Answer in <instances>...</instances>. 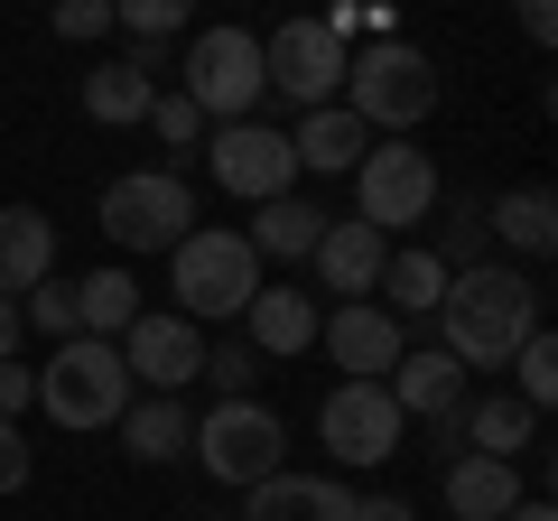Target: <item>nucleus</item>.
Listing matches in <instances>:
<instances>
[{
  "mask_svg": "<svg viewBox=\"0 0 558 521\" xmlns=\"http://www.w3.org/2000/svg\"><path fill=\"white\" fill-rule=\"evenodd\" d=\"M531 326H539V280L512 270V260H475V270H457L447 299H438V344L465 373H502Z\"/></svg>",
  "mask_w": 558,
  "mask_h": 521,
  "instance_id": "nucleus-1",
  "label": "nucleus"
},
{
  "mask_svg": "<svg viewBox=\"0 0 558 521\" xmlns=\"http://www.w3.org/2000/svg\"><path fill=\"white\" fill-rule=\"evenodd\" d=\"M344 112L363 121V131H391V141H410L418 121L438 112V65H428V47L410 38H373L344 57Z\"/></svg>",
  "mask_w": 558,
  "mask_h": 521,
  "instance_id": "nucleus-2",
  "label": "nucleus"
},
{
  "mask_svg": "<svg viewBox=\"0 0 558 521\" xmlns=\"http://www.w3.org/2000/svg\"><path fill=\"white\" fill-rule=\"evenodd\" d=\"M38 410L57 428H75V438L112 428L131 410V363H121V344L112 336H65L47 354V373H38Z\"/></svg>",
  "mask_w": 558,
  "mask_h": 521,
  "instance_id": "nucleus-3",
  "label": "nucleus"
},
{
  "mask_svg": "<svg viewBox=\"0 0 558 521\" xmlns=\"http://www.w3.org/2000/svg\"><path fill=\"white\" fill-rule=\"evenodd\" d=\"M260 289V252L233 233V223H196V233L168 252V299H178V317L215 326V317H242Z\"/></svg>",
  "mask_w": 558,
  "mask_h": 521,
  "instance_id": "nucleus-4",
  "label": "nucleus"
},
{
  "mask_svg": "<svg viewBox=\"0 0 558 521\" xmlns=\"http://www.w3.org/2000/svg\"><path fill=\"white\" fill-rule=\"evenodd\" d=\"M94 223L121 242V252H178V242L196 233V186H186L178 168H131V178L102 186Z\"/></svg>",
  "mask_w": 558,
  "mask_h": 521,
  "instance_id": "nucleus-5",
  "label": "nucleus"
},
{
  "mask_svg": "<svg viewBox=\"0 0 558 521\" xmlns=\"http://www.w3.org/2000/svg\"><path fill=\"white\" fill-rule=\"evenodd\" d=\"M178 94L196 102L205 121H260V102H270V75H260V38H252V28H205V38H186Z\"/></svg>",
  "mask_w": 558,
  "mask_h": 521,
  "instance_id": "nucleus-6",
  "label": "nucleus"
},
{
  "mask_svg": "<svg viewBox=\"0 0 558 521\" xmlns=\"http://www.w3.org/2000/svg\"><path fill=\"white\" fill-rule=\"evenodd\" d=\"M438 159L418 141H373L354 159V215L373 223V233H410V223H428V205H438Z\"/></svg>",
  "mask_w": 558,
  "mask_h": 521,
  "instance_id": "nucleus-7",
  "label": "nucleus"
},
{
  "mask_svg": "<svg viewBox=\"0 0 558 521\" xmlns=\"http://www.w3.org/2000/svg\"><path fill=\"white\" fill-rule=\"evenodd\" d=\"M186 457H205V475L242 494V484L279 475V457H289V428H279L270 401H215V410L196 420V438H186Z\"/></svg>",
  "mask_w": 558,
  "mask_h": 521,
  "instance_id": "nucleus-8",
  "label": "nucleus"
},
{
  "mask_svg": "<svg viewBox=\"0 0 558 521\" xmlns=\"http://www.w3.org/2000/svg\"><path fill=\"white\" fill-rule=\"evenodd\" d=\"M205 178L242 205H270L299 186V149L279 121H215V141H205Z\"/></svg>",
  "mask_w": 558,
  "mask_h": 521,
  "instance_id": "nucleus-9",
  "label": "nucleus"
},
{
  "mask_svg": "<svg viewBox=\"0 0 558 521\" xmlns=\"http://www.w3.org/2000/svg\"><path fill=\"white\" fill-rule=\"evenodd\" d=\"M344 57H354V47L326 20H279L270 38H260V75H270L279 102H299V112H317V102L344 94Z\"/></svg>",
  "mask_w": 558,
  "mask_h": 521,
  "instance_id": "nucleus-10",
  "label": "nucleus"
},
{
  "mask_svg": "<svg viewBox=\"0 0 558 521\" xmlns=\"http://www.w3.org/2000/svg\"><path fill=\"white\" fill-rule=\"evenodd\" d=\"M400 410H391V391H381V381H336V391H326L317 401V447L336 465H391L400 457Z\"/></svg>",
  "mask_w": 558,
  "mask_h": 521,
  "instance_id": "nucleus-11",
  "label": "nucleus"
},
{
  "mask_svg": "<svg viewBox=\"0 0 558 521\" xmlns=\"http://www.w3.org/2000/svg\"><path fill=\"white\" fill-rule=\"evenodd\" d=\"M112 344H121V363H131V381H149V391H186V381L205 373V326L178 317V307H140Z\"/></svg>",
  "mask_w": 558,
  "mask_h": 521,
  "instance_id": "nucleus-12",
  "label": "nucleus"
},
{
  "mask_svg": "<svg viewBox=\"0 0 558 521\" xmlns=\"http://www.w3.org/2000/svg\"><path fill=\"white\" fill-rule=\"evenodd\" d=\"M317 344L336 354L344 381H381V373L400 363V344H410V336H400V317H391L381 299H336V307L317 317Z\"/></svg>",
  "mask_w": 558,
  "mask_h": 521,
  "instance_id": "nucleus-13",
  "label": "nucleus"
},
{
  "mask_svg": "<svg viewBox=\"0 0 558 521\" xmlns=\"http://www.w3.org/2000/svg\"><path fill=\"white\" fill-rule=\"evenodd\" d=\"M381 260H391V233H373L363 215H326V233H317V252H307V270H317V289L326 299H373L381 289Z\"/></svg>",
  "mask_w": 558,
  "mask_h": 521,
  "instance_id": "nucleus-14",
  "label": "nucleus"
},
{
  "mask_svg": "<svg viewBox=\"0 0 558 521\" xmlns=\"http://www.w3.org/2000/svg\"><path fill=\"white\" fill-rule=\"evenodd\" d=\"M381 391H391L400 420H447V410L475 391V373H465L447 344H400V363L381 373Z\"/></svg>",
  "mask_w": 558,
  "mask_h": 521,
  "instance_id": "nucleus-15",
  "label": "nucleus"
},
{
  "mask_svg": "<svg viewBox=\"0 0 558 521\" xmlns=\"http://www.w3.org/2000/svg\"><path fill=\"white\" fill-rule=\"evenodd\" d=\"M317 289H289V280H260L252 289V307H242V344H252L260 363H289V354H307V344H317Z\"/></svg>",
  "mask_w": 558,
  "mask_h": 521,
  "instance_id": "nucleus-16",
  "label": "nucleus"
},
{
  "mask_svg": "<svg viewBox=\"0 0 558 521\" xmlns=\"http://www.w3.org/2000/svg\"><path fill=\"white\" fill-rule=\"evenodd\" d=\"M457 428H465V457H502V465H521L539 447V410L521 391H465Z\"/></svg>",
  "mask_w": 558,
  "mask_h": 521,
  "instance_id": "nucleus-17",
  "label": "nucleus"
},
{
  "mask_svg": "<svg viewBox=\"0 0 558 521\" xmlns=\"http://www.w3.org/2000/svg\"><path fill=\"white\" fill-rule=\"evenodd\" d=\"M242 521H354V494H344L336 475H260L242 484Z\"/></svg>",
  "mask_w": 558,
  "mask_h": 521,
  "instance_id": "nucleus-18",
  "label": "nucleus"
},
{
  "mask_svg": "<svg viewBox=\"0 0 558 521\" xmlns=\"http://www.w3.org/2000/svg\"><path fill=\"white\" fill-rule=\"evenodd\" d=\"M121 447H131V465H178L186 438H196V410H186V391H149V401L121 410Z\"/></svg>",
  "mask_w": 558,
  "mask_h": 521,
  "instance_id": "nucleus-19",
  "label": "nucleus"
},
{
  "mask_svg": "<svg viewBox=\"0 0 558 521\" xmlns=\"http://www.w3.org/2000/svg\"><path fill=\"white\" fill-rule=\"evenodd\" d=\"M484 242H502L512 260H549L558 252V196L549 186H512L484 205Z\"/></svg>",
  "mask_w": 558,
  "mask_h": 521,
  "instance_id": "nucleus-20",
  "label": "nucleus"
},
{
  "mask_svg": "<svg viewBox=\"0 0 558 521\" xmlns=\"http://www.w3.org/2000/svg\"><path fill=\"white\" fill-rule=\"evenodd\" d=\"M57 270V215L38 205H0V299H20Z\"/></svg>",
  "mask_w": 558,
  "mask_h": 521,
  "instance_id": "nucleus-21",
  "label": "nucleus"
},
{
  "mask_svg": "<svg viewBox=\"0 0 558 521\" xmlns=\"http://www.w3.org/2000/svg\"><path fill=\"white\" fill-rule=\"evenodd\" d=\"M289 149H299V168H317V178H354V159L373 149V131H363L344 102H317V112H299Z\"/></svg>",
  "mask_w": 558,
  "mask_h": 521,
  "instance_id": "nucleus-22",
  "label": "nucleus"
},
{
  "mask_svg": "<svg viewBox=\"0 0 558 521\" xmlns=\"http://www.w3.org/2000/svg\"><path fill=\"white\" fill-rule=\"evenodd\" d=\"M447 280H457V270H447L428 242H391V260H381V289H373V299L391 307V317H438Z\"/></svg>",
  "mask_w": 558,
  "mask_h": 521,
  "instance_id": "nucleus-23",
  "label": "nucleus"
},
{
  "mask_svg": "<svg viewBox=\"0 0 558 521\" xmlns=\"http://www.w3.org/2000/svg\"><path fill=\"white\" fill-rule=\"evenodd\" d=\"M521 502V465L502 457H447V512L457 521H502Z\"/></svg>",
  "mask_w": 558,
  "mask_h": 521,
  "instance_id": "nucleus-24",
  "label": "nucleus"
},
{
  "mask_svg": "<svg viewBox=\"0 0 558 521\" xmlns=\"http://www.w3.org/2000/svg\"><path fill=\"white\" fill-rule=\"evenodd\" d=\"M317 233H326V215L299 196V186H289V196L252 205V233H242V242H252L260 260H279V270H289V260H307V252H317Z\"/></svg>",
  "mask_w": 558,
  "mask_h": 521,
  "instance_id": "nucleus-25",
  "label": "nucleus"
},
{
  "mask_svg": "<svg viewBox=\"0 0 558 521\" xmlns=\"http://www.w3.org/2000/svg\"><path fill=\"white\" fill-rule=\"evenodd\" d=\"M149 102H159V84L140 75L131 57H112V65H94V75H84V121H102V131L149 121Z\"/></svg>",
  "mask_w": 558,
  "mask_h": 521,
  "instance_id": "nucleus-26",
  "label": "nucleus"
},
{
  "mask_svg": "<svg viewBox=\"0 0 558 521\" xmlns=\"http://www.w3.org/2000/svg\"><path fill=\"white\" fill-rule=\"evenodd\" d=\"M75 317H84V336H121V326L140 317V280L121 270V260L112 270H84L75 280Z\"/></svg>",
  "mask_w": 558,
  "mask_h": 521,
  "instance_id": "nucleus-27",
  "label": "nucleus"
},
{
  "mask_svg": "<svg viewBox=\"0 0 558 521\" xmlns=\"http://www.w3.org/2000/svg\"><path fill=\"white\" fill-rule=\"evenodd\" d=\"M502 373H512V391L539 410V420L558 410V336H549V326H531V336H521V354L502 363Z\"/></svg>",
  "mask_w": 558,
  "mask_h": 521,
  "instance_id": "nucleus-28",
  "label": "nucleus"
},
{
  "mask_svg": "<svg viewBox=\"0 0 558 521\" xmlns=\"http://www.w3.org/2000/svg\"><path fill=\"white\" fill-rule=\"evenodd\" d=\"M20 317H28V336H47V344L84 336V317H75V280H65V270H47L38 289H20Z\"/></svg>",
  "mask_w": 558,
  "mask_h": 521,
  "instance_id": "nucleus-29",
  "label": "nucleus"
},
{
  "mask_svg": "<svg viewBox=\"0 0 558 521\" xmlns=\"http://www.w3.org/2000/svg\"><path fill=\"white\" fill-rule=\"evenodd\" d=\"M205 381H215V401H260V354L242 336L205 344Z\"/></svg>",
  "mask_w": 558,
  "mask_h": 521,
  "instance_id": "nucleus-30",
  "label": "nucleus"
},
{
  "mask_svg": "<svg viewBox=\"0 0 558 521\" xmlns=\"http://www.w3.org/2000/svg\"><path fill=\"white\" fill-rule=\"evenodd\" d=\"M186 20H196V0H112V28L121 38H149V47H168Z\"/></svg>",
  "mask_w": 558,
  "mask_h": 521,
  "instance_id": "nucleus-31",
  "label": "nucleus"
},
{
  "mask_svg": "<svg viewBox=\"0 0 558 521\" xmlns=\"http://www.w3.org/2000/svg\"><path fill=\"white\" fill-rule=\"evenodd\" d=\"M149 131L168 141V168L186 178V159H196V141H205V112H196L186 94H159V102H149Z\"/></svg>",
  "mask_w": 558,
  "mask_h": 521,
  "instance_id": "nucleus-32",
  "label": "nucleus"
},
{
  "mask_svg": "<svg viewBox=\"0 0 558 521\" xmlns=\"http://www.w3.org/2000/svg\"><path fill=\"white\" fill-rule=\"evenodd\" d=\"M438 260H447V270H475V260H494V242H484V205H457V215H447Z\"/></svg>",
  "mask_w": 558,
  "mask_h": 521,
  "instance_id": "nucleus-33",
  "label": "nucleus"
},
{
  "mask_svg": "<svg viewBox=\"0 0 558 521\" xmlns=\"http://www.w3.org/2000/svg\"><path fill=\"white\" fill-rule=\"evenodd\" d=\"M47 20H57L65 47H94V38H112V0H57Z\"/></svg>",
  "mask_w": 558,
  "mask_h": 521,
  "instance_id": "nucleus-34",
  "label": "nucleus"
},
{
  "mask_svg": "<svg viewBox=\"0 0 558 521\" xmlns=\"http://www.w3.org/2000/svg\"><path fill=\"white\" fill-rule=\"evenodd\" d=\"M28 475H38V447L20 438V420H0V494H28Z\"/></svg>",
  "mask_w": 558,
  "mask_h": 521,
  "instance_id": "nucleus-35",
  "label": "nucleus"
},
{
  "mask_svg": "<svg viewBox=\"0 0 558 521\" xmlns=\"http://www.w3.org/2000/svg\"><path fill=\"white\" fill-rule=\"evenodd\" d=\"M28 410H38V373L10 354V363H0V420H28Z\"/></svg>",
  "mask_w": 558,
  "mask_h": 521,
  "instance_id": "nucleus-36",
  "label": "nucleus"
},
{
  "mask_svg": "<svg viewBox=\"0 0 558 521\" xmlns=\"http://www.w3.org/2000/svg\"><path fill=\"white\" fill-rule=\"evenodd\" d=\"M512 10H521V38H531V47L558 38V0H512Z\"/></svg>",
  "mask_w": 558,
  "mask_h": 521,
  "instance_id": "nucleus-37",
  "label": "nucleus"
},
{
  "mask_svg": "<svg viewBox=\"0 0 558 521\" xmlns=\"http://www.w3.org/2000/svg\"><path fill=\"white\" fill-rule=\"evenodd\" d=\"M354 521H418V512H410L400 494H363V502H354Z\"/></svg>",
  "mask_w": 558,
  "mask_h": 521,
  "instance_id": "nucleus-38",
  "label": "nucleus"
},
{
  "mask_svg": "<svg viewBox=\"0 0 558 521\" xmlns=\"http://www.w3.org/2000/svg\"><path fill=\"white\" fill-rule=\"evenodd\" d=\"M20 336H28V317H20V299H0V363L20 354Z\"/></svg>",
  "mask_w": 558,
  "mask_h": 521,
  "instance_id": "nucleus-39",
  "label": "nucleus"
},
{
  "mask_svg": "<svg viewBox=\"0 0 558 521\" xmlns=\"http://www.w3.org/2000/svg\"><path fill=\"white\" fill-rule=\"evenodd\" d=\"M428 447H438V457H465V428H457V410H447V420H428Z\"/></svg>",
  "mask_w": 558,
  "mask_h": 521,
  "instance_id": "nucleus-40",
  "label": "nucleus"
},
{
  "mask_svg": "<svg viewBox=\"0 0 558 521\" xmlns=\"http://www.w3.org/2000/svg\"><path fill=\"white\" fill-rule=\"evenodd\" d=\"M502 521H558V512H549V494H521V502H512Z\"/></svg>",
  "mask_w": 558,
  "mask_h": 521,
  "instance_id": "nucleus-41",
  "label": "nucleus"
},
{
  "mask_svg": "<svg viewBox=\"0 0 558 521\" xmlns=\"http://www.w3.org/2000/svg\"><path fill=\"white\" fill-rule=\"evenodd\" d=\"M196 521H205V512H196Z\"/></svg>",
  "mask_w": 558,
  "mask_h": 521,
  "instance_id": "nucleus-42",
  "label": "nucleus"
}]
</instances>
